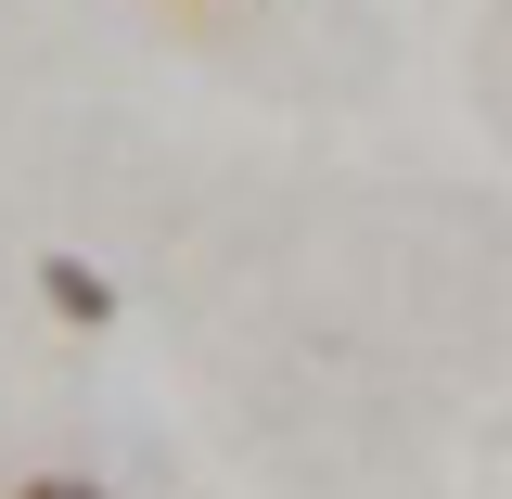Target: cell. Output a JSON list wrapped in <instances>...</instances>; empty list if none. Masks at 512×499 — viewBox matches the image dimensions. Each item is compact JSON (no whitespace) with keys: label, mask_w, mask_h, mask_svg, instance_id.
<instances>
[{"label":"cell","mask_w":512,"mask_h":499,"mask_svg":"<svg viewBox=\"0 0 512 499\" xmlns=\"http://www.w3.org/2000/svg\"><path fill=\"white\" fill-rule=\"evenodd\" d=\"M0 499H103V487H90V474H13Z\"/></svg>","instance_id":"cell-2"},{"label":"cell","mask_w":512,"mask_h":499,"mask_svg":"<svg viewBox=\"0 0 512 499\" xmlns=\"http://www.w3.org/2000/svg\"><path fill=\"white\" fill-rule=\"evenodd\" d=\"M39 295H52V320H77V333H103V320H116V282H103L90 256H39Z\"/></svg>","instance_id":"cell-1"}]
</instances>
